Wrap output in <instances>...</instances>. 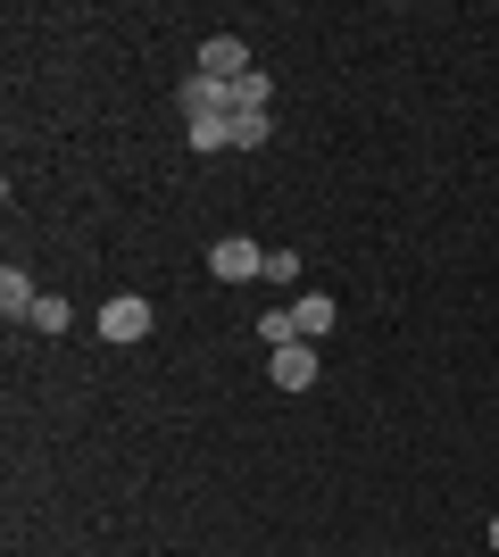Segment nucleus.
<instances>
[{
    "label": "nucleus",
    "instance_id": "39448f33",
    "mask_svg": "<svg viewBox=\"0 0 499 557\" xmlns=\"http://www.w3.org/2000/svg\"><path fill=\"white\" fill-rule=\"evenodd\" d=\"M34 300H42V292H34V275H25V267H0V317L17 325V317H34Z\"/></svg>",
    "mask_w": 499,
    "mask_h": 557
},
{
    "label": "nucleus",
    "instance_id": "f8f14e48",
    "mask_svg": "<svg viewBox=\"0 0 499 557\" xmlns=\"http://www.w3.org/2000/svg\"><path fill=\"white\" fill-rule=\"evenodd\" d=\"M491 557H499V516H491Z\"/></svg>",
    "mask_w": 499,
    "mask_h": 557
},
{
    "label": "nucleus",
    "instance_id": "9d476101",
    "mask_svg": "<svg viewBox=\"0 0 499 557\" xmlns=\"http://www.w3.org/2000/svg\"><path fill=\"white\" fill-rule=\"evenodd\" d=\"M259 333H266V349H284V342H291V308H266Z\"/></svg>",
    "mask_w": 499,
    "mask_h": 557
},
{
    "label": "nucleus",
    "instance_id": "f257e3e1",
    "mask_svg": "<svg viewBox=\"0 0 499 557\" xmlns=\"http://www.w3.org/2000/svg\"><path fill=\"white\" fill-rule=\"evenodd\" d=\"M100 342H150V300L142 292H117L100 308Z\"/></svg>",
    "mask_w": 499,
    "mask_h": 557
},
{
    "label": "nucleus",
    "instance_id": "6e6552de",
    "mask_svg": "<svg viewBox=\"0 0 499 557\" xmlns=\"http://www.w3.org/2000/svg\"><path fill=\"white\" fill-rule=\"evenodd\" d=\"M25 325H34V333H67V325H75V308H67V300H50V292H42V300H34V317H25Z\"/></svg>",
    "mask_w": 499,
    "mask_h": 557
},
{
    "label": "nucleus",
    "instance_id": "9b49d317",
    "mask_svg": "<svg viewBox=\"0 0 499 557\" xmlns=\"http://www.w3.org/2000/svg\"><path fill=\"white\" fill-rule=\"evenodd\" d=\"M191 150H225V116H200V125H191Z\"/></svg>",
    "mask_w": 499,
    "mask_h": 557
},
{
    "label": "nucleus",
    "instance_id": "423d86ee",
    "mask_svg": "<svg viewBox=\"0 0 499 557\" xmlns=\"http://www.w3.org/2000/svg\"><path fill=\"white\" fill-rule=\"evenodd\" d=\"M325 325H333V300L325 292H300V300H291V342H316Z\"/></svg>",
    "mask_w": 499,
    "mask_h": 557
},
{
    "label": "nucleus",
    "instance_id": "f03ea898",
    "mask_svg": "<svg viewBox=\"0 0 499 557\" xmlns=\"http://www.w3.org/2000/svg\"><path fill=\"white\" fill-rule=\"evenodd\" d=\"M209 267H216V283H250V275H266V250L241 242V233H225V242L209 250Z\"/></svg>",
    "mask_w": 499,
    "mask_h": 557
},
{
    "label": "nucleus",
    "instance_id": "20e7f679",
    "mask_svg": "<svg viewBox=\"0 0 499 557\" xmlns=\"http://www.w3.org/2000/svg\"><path fill=\"white\" fill-rule=\"evenodd\" d=\"M200 75H216V84H241V75H250V50H241L234 34H209V42H200Z\"/></svg>",
    "mask_w": 499,
    "mask_h": 557
},
{
    "label": "nucleus",
    "instance_id": "7ed1b4c3",
    "mask_svg": "<svg viewBox=\"0 0 499 557\" xmlns=\"http://www.w3.org/2000/svg\"><path fill=\"white\" fill-rule=\"evenodd\" d=\"M266 374H275V392H309L316 383V342H284L266 358Z\"/></svg>",
    "mask_w": 499,
    "mask_h": 557
},
{
    "label": "nucleus",
    "instance_id": "1a4fd4ad",
    "mask_svg": "<svg viewBox=\"0 0 499 557\" xmlns=\"http://www.w3.org/2000/svg\"><path fill=\"white\" fill-rule=\"evenodd\" d=\"M266 92H275V84H266V67H250L234 84V116H250V109H266Z\"/></svg>",
    "mask_w": 499,
    "mask_h": 557
},
{
    "label": "nucleus",
    "instance_id": "0eeeda50",
    "mask_svg": "<svg viewBox=\"0 0 499 557\" xmlns=\"http://www.w3.org/2000/svg\"><path fill=\"white\" fill-rule=\"evenodd\" d=\"M225 150H266V109H250V116H225Z\"/></svg>",
    "mask_w": 499,
    "mask_h": 557
}]
</instances>
